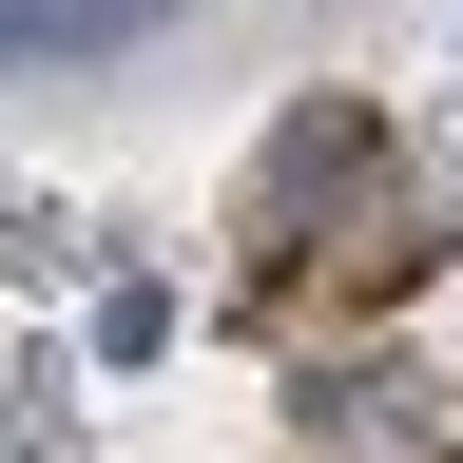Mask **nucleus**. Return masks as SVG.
Returning a JSON list of instances; mask_svg holds the SVG:
<instances>
[{"instance_id": "obj_2", "label": "nucleus", "mask_w": 463, "mask_h": 463, "mask_svg": "<svg viewBox=\"0 0 463 463\" xmlns=\"http://www.w3.org/2000/svg\"><path fill=\"white\" fill-rule=\"evenodd\" d=\"M0 58H39V39H20V0H0Z\"/></svg>"}, {"instance_id": "obj_1", "label": "nucleus", "mask_w": 463, "mask_h": 463, "mask_svg": "<svg viewBox=\"0 0 463 463\" xmlns=\"http://www.w3.org/2000/svg\"><path fill=\"white\" fill-rule=\"evenodd\" d=\"M155 0H20V39H136Z\"/></svg>"}]
</instances>
